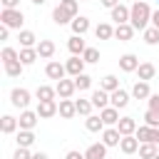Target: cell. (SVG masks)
<instances>
[{
  "mask_svg": "<svg viewBox=\"0 0 159 159\" xmlns=\"http://www.w3.org/2000/svg\"><path fill=\"white\" fill-rule=\"evenodd\" d=\"M94 35H97V40H109V37H114V27L109 22H99L94 27Z\"/></svg>",
  "mask_w": 159,
  "mask_h": 159,
  "instance_id": "31",
  "label": "cell"
},
{
  "mask_svg": "<svg viewBox=\"0 0 159 159\" xmlns=\"http://www.w3.org/2000/svg\"><path fill=\"white\" fill-rule=\"evenodd\" d=\"M35 97H37V102H47V99H55L57 97V89L50 87V84H40L35 89Z\"/></svg>",
  "mask_w": 159,
  "mask_h": 159,
  "instance_id": "24",
  "label": "cell"
},
{
  "mask_svg": "<svg viewBox=\"0 0 159 159\" xmlns=\"http://www.w3.org/2000/svg\"><path fill=\"white\" fill-rule=\"evenodd\" d=\"M154 144H157V147H159V137H157V142H154Z\"/></svg>",
  "mask_w": 159,
  "mask_h": 159,
  "instance_id": "52",
  "label": "cell"
},
{
  "mask_svg": "<svg viewBox=\"0 0 159 159\" xmlns=\"http://www.w3.org/2000/svg\"><path fill=\"white\" fill-rule=\"evenodd\" d=\"M62 119H72L75 114H77V104H75V99H60V112H57Z\"/></svg>",
  "mask_w": 159,
  "mask_h": 159,
  "instance_id": "17",
  "label": "cell"
},
{
  "mask_svg": "<svg viewBox=\"0 0 159 159\" xmlns=\"http://www.w3.org/2000/svg\"><path fill=\"white\" fill-rule=\"evenodd\" d=\"M99 117H102V122H104L107 127H117V122L122 119V117H119V109L112 107V104L104 107V109H99Z\"/></svg>",
  "mask_w": 159,
  "mask_h": 159,
  "instance_id": "10",
  "label": "cell"
},
{
  "mask_svg": "<svg viewBox=\"0 0 159 159\" xmlns=\"http://www.w3.org/2000/svg\"><path fill=\"white\" fill-rule=\"evenodd\" d=\"M30 97H32V94H30L25 87H15V89L10 92V102H12V107H17V109H27Z\"/></svg>",
  "mask_w": 159,
  "mask_h": 159,
  "instance_id": "3",
  "label": "cell"
},
{
  "mask_svg": "<svg viewBox=\"0 0 159 159\" xmlns=\"http://www.w3.org/2000/svg\"><path fill=\"white\" fill-rule=\"evenodd\" d=\"M2 7H20V0H0Z\"/></svg>",
  "mask_w": 159,
  "mask_h": 159,
  "instance_id": "45",
  "label": "cell"
},
{
  "mask_svg": "<svg viewBox=\"0 0 159 159\" xmlns=\"http://www.w3.org/2000/svg\"><path fill=\"white\" fill-rule=\"evenodd\" d=\"M99 87L107 89V92H114V89H119V80H117L114 75H104L102 82H99Z\"/></svg>",
  "mask_w": 159,
  "mask_h": 159,
  "instance_id": "35",
  "label": "cell"
},
{
  "mask_svg": "<svg viewBox=\"0 0 159 159\" xmlns=\"http://www.w3.org/2000/svg\"><path fill=\"white\" fill-rule=\"evenodd\" d=\"M149 109H159V94H149Z\"/></svg>",
  "mask_w": 159,
  "mask_h": 159,
  "instance_id": "44",
  "label": "cell"
},
{
  "mask_svg": "<svg viewBox=\"0 0 159 159\" xmlns=\"http://www.w3.org/2000/svg\"><path fill=\"white\" fill-rule=\"evenodd\" d=\"M139 139L134 137V134H127V137H122V142H119V149L124 152V154H134V152H139Z\"/></svg>",
  "mask_w": 159,
  "mask_h": 159,
  "instance_id": "15",
  "label": "cell"
},
{
  "mask_svg": "<svg viewBox=\"0 0 159 159\" xmlns=\"http://www.w3.org/2000/svg\"><path fill=\"white\" fill-rule=\"evenodd\" d=\"M72 80H75V87H77L80 92H84V89H89V87H92V77H89V75H84V72H82V75H77V77H72Z\"/></svg>",
  "mask_w": 159,
  "mask_h": 159,
  "instance_id": "36",
  "label": "cell"
},
{
  "mask_svg": "<svg viewBox=\"0 0 159 159\" xmlns=\"http://www.w3.org/2000/svg\"><path fill=\"white\" fill-rule=\"evenodd\" d=\"M149 94H152L149 82H144V80L134 82V87H132V97H134V99H149Z\"/></svg>",
  "mask_w": 159,
  "mask_h": 159,
  "instance_id": "19",
  "label": "cell"
},
{
  "mask_svg": "<svg viewBox=\"0 0 159 159\" xmlns=\"http://www.w3.org/2000/svg\"><path fill=\"white\" fill-rule=\"evenodd\" d=\"M32 2H35V5H45L47 0H32Z\"/></svg>",
  "mask_w": 159,
  "mask_h": 159,
  "instance_id": "51",
  "label": "cell"
},
{
  "mask_svg": "<svg viewBox=\"0 0 159 159\" xmlns=\"http://www.w3.org/2000/svg\"><path fill=\"white\" fill-rule=\"evenodd\" d=\"M37 57H40L37 55V47H20V62L22 65H32Z\"/></svg>",
  "mask_w": 159,
  "mask_h": 159,
  "instance_id": "33",
  "label": "cell"
},
{
  "mask_svg": "<svg viewBox=\"0 0 159 159\" xmlns=\"http://www.w3.org/2000/svg\"><path fill=\"white\" fill-rule=\"evenodd\" d=\"M84 159H107V144H104V142L89 144L87 152H84Z\"/></svg>",
  "mask_w": 159,
  "mask_h": 159,
  "instance_id": "12",
  "label": "cell"
},
{
  "mask_svg": "<svg viewBox=\"0 0 159 159\" xmlns=\"http://www.w3.org/2000/svg\"><path fill=\"white\" fill-rule=\"evenodd\" d=\"M84 127H87V132H104V122H102V117L99 114H89L87 119H84Z\"/></svg>",
  "mask_w": 159,
  "mask_h": 159,
  "instance_id": "27",
  "label": "cell"
},
{
  "mask_svg": "<svg viewBox=\"0 0 159 159\" xmlns=\"http://www.w3.org/2000/svg\"><path fill=\"white\" fill-rule=\"evenodd\" d=\"M32 159H47V154L45 152H37V154H32Z\"/></svg>",
  "mask_w": 159,
  "mask_h": 159,
  "instance_id": "50",
  "label": "cell"
},
{
  "mask_svg": "<svg viewBox=\"0 0 159 159\" xmlns=\"http://www.w3.org/2000/svg\"><path fill=\"white\" fill-rule=\"evenodd\" d=\"M67 50H70L72 55H82V52L87 50V45H84V40H82V35H72V37L67 40Z\"/></svg>",
  "mask_w": 159,
  "mask_h": 159,
  "instance_id": "21",
  "label": "cell"
},
{
  "mask_svg": "<svg viewBox=\"0 0 159 159\" xmlns=\"http://www.w3.org/2000/svg\"><path fill=\"white\" fill-rule=\"evenodd\" d=\"M129 10H132V12H129V22H132V27L144 32V30L149 27V22H152V12H154V10L149 7L147 0H134Z\"/></svg>",
  "mask_w": 159,
  "mask_h": 159,
  "instance_id": "1",
  "label": "cell"
},
{
  "mask_svg": "<svg viewBox=\"0 0 159 159\" xmlns=\"http://www.w3.org/2000/svg\"><path fill=\"white\" fill-rule=\"evenodd\" d=\"M109 104L112 107H117V109H124L127 104H129V92L127 89H114V92H109Z\"/></svg>",
  "mask_w": 159,
  "mask_h": 159,
  "instance_id": "8",
  "label": "cell"
},
{
  "mask_svg": "<svg viewBox=\"0 0 159 159\" xmlns=\"http://www.w3.org/2000/svg\"><path fill=\"white\" fill-rule=\"evenodd\" d=\"M55 50H57V47H55L52 40H40V42H37V55H40L42 60H50V57L55 55Z\"/></svg>",
  "mask_w": 159,
  "mask_h": 159,
  "instance_id": "22",
  "label": "cell"
},
{
  "mask_svg": "<svg viewBox=\"0 0 159 159\" xmlns=\"http://www.w3.org/2000/svg\"><path fill=\"white\" fill-rule=\"evenodd\" d=\"M70 25H72V32H75V35H84V32L89 30V20H87L84 15H77Z\"/></svg>",
  "mask_w": 159,
  "mask_h": 159,
  "instance_id": "29",
  "label": "cell"
},
{
  "mask_svg": "<svg viewBox=\"0 0 159 159\" xmlns=\"http://www.w3.org/2000/svg\"><path fill=\"white\" fill-rule=\"evenodd\" d=\"M52 20H55V25H67V22H72L75 17H72L67 10H62V7L57 5V7L52 10Z\"/></svg>",
  "mask_w": 159,
  "mask_h": 159,
  "instance_id": "30",
  "label": "cell"
},
{
  "mask_svg": "<svg viewBox=\"0 0 159 159\" xmlns=\"http://www.w3.org/2000/svg\"><path fill=\"white\" fill-rule=\"evenodd\" d=\"M154 75H157V67H154L152 62H142V65L137 67V77H139V80H144V82L154 80Z\"/></svg>",
  "mask_w": 159,
  "mask_h": 159,
  "instance_id": "23",
  "label": "cell"
},
{
  "mask_svg": "<svg viewBox=\"0 0 159 159\" xmlns=\"http://www.w3.org/2000/svg\"><path fill=\"white\" fill-rule=\"evenodd\" d=\"M102 5H104V7H109V10H112V7H114V5H119V0H102Z\"/></svg>",
  "mask_w": 159,
  "mask_h": 159,
  "instance_id": "48",
  "label": "cell"
},
{
  "mask_svg": "<svg viewBox=\"0 0 159 159\" xmlns=\"http://www.w3.org/2000/svg\"><path fill=\"white\" fill-rule=\"evenodd\" d=\"M159 154V147L154 142H142L139 144V159H154Z\"/></svg>",
  "mask_w": 159,
  "mask_h": 159,
  "instance_id": "25",
  "label": "cell"
},
{
  "mask_svg": "<svg viewBox=\"0 0 159 159\" xmlns=\"http://www.w3.org/2000/svg\"><path fill=\"white\" fill-rule=\"evenodd\" d=\"M0 129H2V134H12V132H17V129H20V122H17L12 114H5V117H2V122H0Z\"/></svg>",
  "mask_w": 159,
  "mask_h": 159,
  "instance_id": "26",
  "label": "cell"
},
{
  "mask_svg": "<svg viewBox=\"0 0 159 159\" xmlns=\"http://www.w3.org/2000/svg\"><path fill=\"white\" fill-rule=\"evenodd\" d=\"M80 2H87V0H80Z\"/></svg>",
  "mask_w": 159,
  "mask_h": 159,
  "instance_id": "53",
  "label": "cell"
},
{
  "mask_svg": "<svg viewBox=\"0 0 159 159\" xmlns=\"http://www.w3.org/2000/svg\"><path fill=\"white\" fill-rule=\"evenodd\" d=\"M157 2H159V0H157Z\"/></svg>",
  "mask_w": 159,
  "mask_h": 159,
  "instance_id": "55",
  "label": "cell"
},
{
  "mask_svg": "<svg viewBox=\"0 0 159 159\" xmlns=\"http://www.w3.org/2000/svg\"><path fill=\"white\" fill-rule=\"evenodd\" d=\"M82 60H84L87 65H94V62H99V50H97V47H87V50L82 52Z\"/></svg>",
  "mask_w": 159,
  "mask_h": 159,
  "instance_id": "40",
  "label": "cell"
},
{
  "mask_svg": "<svg viewBox=\"0 0 159 159\" xmlns=\"http://www.w3.org/2000/svg\"><path fill=\"white\" fill-rule=\"evenodd\" d=\"M144 42H147V45H159V27L149 25V27L144 30Z\"/></svg>",
  "mask_w": 159,
  "mask_h": 159,
  "instance_id": "38",
  "label": "cell"
},
{
  "mask_svg": "<svg viewBox=\"0 0 159 159\" xmlns=\"http://www.w3.org/2000/svg\"><path fill=\"white\" fill-rule=\"evenodd\" d=\"M102 142H104L107 147H119V142H122V132H119L117 127H104V132H102Z\"/></svg>",
  "mask_w": 159,
  "mask_h": 159,
  "instance_id": "11",
  "label": "cell"
},
{
  "mask_svg": "<svg viewBox=\"0 0 159 159\" xmlns=\"http://www.w3.org/2000/svg\"><path fill=\"white\" fill-rule=\"evenodd\" d=\"M129 12H132V10H129L127 5H122V2H119V5H114V7H112V20H114L117 25L129 22Z\"/></svg>",
  "mask_w": 159,
  "mask_h": 159,
  "instance_id": "18",
  "label": "cell"
},
{
  "mask_svg": "<svg viewBox=\"0 0 159 159\" xmlns=\"http://www.w3.org/2000/svg\"><path fill=\"white\" fill-rule=\"evenodd\" d=\"M117 129L122 132V137L134 134V132H137V119H134V117H122V119L117 122Z\"/></svg>",
  "mask_w": 159,
  "mask_h": 159,
  "instance_id": "20",
  "label": "cell"
},
{
  "mask_svg": "<svg viewBox=\"0 0 159 159\" xmlns=\"http://www.w3.org/2000/svg\"><path fill=\"white\" fill-rule=\"evenodd\" d=\"M134 27H132V22H122V25H117L114 27V37L119 40V42H127V40H132L134 37Z\"/></svg>",
  "mask_w": 159,
  "mask_h": 159,
  "instance_id": "14",
  "label": "cell"
},
{
  "mask_svg": "<svg viewBox=\"0 0 159 159\" xmlns=\"http://www.w3.org/2000/svg\"><path fill=\"white\" fill-rule=\"evenodd\" d=\"M65 159H84V154H82V152H75V149H72V152H67V157H65Z\"/></svg>",
  "mask_w": 159,
  "mask_h": 159,
  "instance_id": "46",
  "label": "cell"
},
{
  "mask_svg": "<svg viewBox=\"0 0 159 159\" xmlns=\"http://www.w3.org/2000/svg\"><path fill=\"white\" fill-rule=\"evenodd\" d=\"M142 62H139V57L137 55H132V52H127V55H122L119 57V70L122 72H137V67H139Z\"/></svg>",
  "mask_w": 159,
  "mask_h": 159,
  "instance_id": "9",
  "label": "cell"
},
{
  "mask_svg": "<svg viewBox=\"0 0 159 159\" xmlns=\"http://www.w3.org/2000/svg\"><path fill=\"white\" fill-rule=\"evenodd\" d=\"M0 57H2V65H5V62H12V60H20V52L15 47H2Z\"/></svg>",
  "mask_w": 159,
  "mask_h": 159,
  "instance_id": "41",
  "label": "cell"
},
{
  "mask_svg": "<svg viewBox=\"0 0 159 159\" xmlns=\"http://www.w3.org/2000/svg\"><path fill=\"white\" fill-rule=\"evenodd\" d=\"M25 22V15L20 7H2L0 10V25L10 27V30H20Z\"/></svg>",
  "mask_w": 159,
  "mask_h": 159,
  "instance_id": "2",
  "label": "cell"
},
{
  "mask_svg": "<svg viewBox=\"0 0 159 159\" xmlns=\"http://www.w3.org/2000/svg\"><path fill=\"white\" fill-rule=\"evenodd\" d=\"M15 142H17V147H32L35 144V134H32V129H20L17 132V137H15Z\"/></svg>",
  "mask_w": 159,
  "mask_h": 159,
  "instance_id": "28",
  "label": "cell"
},
{
  "mask_svg": "<svg viewBox=\"0 0 159 159\" xmlns=\"http://www.w3.org/2000/svg\"><path fill=\"white\" fill-rule=\"evenodd\" d=\"M75 104H77V114H82V117H89V112H92V99H75Z\"/></svg>",
  "mask_w": 159,
  "mask_h": 159,
  "instance_id": "37",
  "label": "cell"
},
{
  "mask_svg": "<svg viewBox=\"0 0 159 159\" xmlns=\"http://www.w3.org/2000/svg\"><path fill=\"white\" fill-rule=\"evenodd\" d=\"M37 114H40V119H50V117H55L57 112H60V104L55 102V99H47V102H37V109H35Z\"/></svg>",
  "mask_w": 159,
  "mask_h": 159,
  "instance_id": "5",
  "label": "cell"
},
{
  "mask_svg": "<svg viewBox=\"0 0 159 159\" xmlns=\"http://www.w3.org/2000/svg\"><path fill=\"white\" fill-rule=\"evenodd\" d=\"M84 60H82V55H72L67 62H65V67H67V75H72V77H77V75H82L84 72Z\"/></svg>",
  "mask_w": 159,
  "mask_h": 159,
  "instance_id": "6",
  "label": "cell"
},
{
  "mask_svg": "<svg viewBox=\"0 0 159 159\" xmlns=\"http://www.w3.org/2000/svg\"><path fill=\"white\" fill-rule=\"evenodd\" d=\"M17 40H20V47H37V37H35V32H30V30H20Z\"/></svg>",
  "mask_w": 159,
  "mask_h": 159,
  "instance_id": "32",
  "label": "cell"
},
{
  "mask_svg": "<svg viewBox=\"0 0 159 159\" xmlns=\"http://www.w3.org/2000/svg\"><path fill=\"white\" fill-rule=\"evenodd\" d=\"M12 159H32V154L27 152V147H17L15 154H12Z\"/></svg>",
  "mask_w": 159,
  "mask_h": 159,
  "instance_id": "43",
  "label": "cell"
},
{
  "mask_svg": "<svg viewBox=\"0 0 159 159\" xmlns=\"http://www.w3.org/2000/svg\"><path fill=\"white\" fill-rule=\"evenodd\" d=\"M144 124L159 127V109H147V112H144Z\"/></svg>",
  "mask_w": 159,
  "mask_h": 159,
  "instance_id": "42",
  "label": "cell"
},
{
  "mask_svg": "<svg viewBox=\"0 0 159 159\" xmlns=\"http://www.w3.org/2000/svg\"><path fill=\"white\" fill-rule=\"evenodd\" d=\"M89 99H92V104H94L97 109H104V107H109V92H107V89H102V87H99V89H94Z\"/></svg>",
  "mask_w": 159,
  "mask_h": 159,
  "instance_id": "16",
  "label": "cell"
},
{
  "mask_svg": "<svg viewBox=\"0 0 159 159\" xmlns=\"http://www.w3.org/2000/svg\"><path fill=\"white\" fill-rule=\"evenodd\" d=\"M154 159H159V154H157V157H154Z\"/></svg>",
  "mask_w": 159,
  "mask_h": 159,
  "instance_id": "54",
  "label": "cell"
},
{
  "mask_svg": "<svg viewBox=\"0 0 159 159\" xmlns=\"http://www.w3.org/2000/svg\"><path fill=\"white\" fill-rule=\"evenodd\" d=\"M2 67H5V75H7V77H20V75H22V67H25V65H22L20 60H12V62H5Z\"/></svg>",
  "mask_w": 159,
  "mask_h": 159,
  "instance_id": "34",
  "label": "cell"
},
{
  "mask_svg": "<svg viewBox=\"0 0 159 159\" xmlns=\"http://www.w3.org/2000/svg\"><path fill=\"white\" fill-rule=\"evenodd\" d=\"M7 35H10V27L0 25V40H7Z\"/></svg>",
  "mask_w": 159,
  "mask_h": 159,
  "instance_id": "47",
  "label": "cell"
},
{
  "mask_svg": "<svg viewBox=\"0 0 159 159\" xmlns=\"http://www.w3.org/2000/svg\"><path fill=\"white\" fill-rule=\"evenodd\" d=\"M152 25H154V27H159V10H154V12H152Z\"/></svg>",
  "mask_w": 159,
  "mask_h": 159,
  "instance_id": "49",
  "label": "cell"
},
{
  "mask_svg": "<svg viewBox=\"0 0 159 159\" xmlns=\"http://www.w3.org/2000/svg\"><path fill=\"white\" fill-rule=\"evenodd\" d=\"M55 89H57L60 99H72V94L77 92V87H75V80H60V82L55 84Z\"/></svg>",
  "mask_w": 159,
  "mask_h": 159,
  "instance_id": "7",
  "label": "cell"
},
{
  "mask_svg": "<svg viewBox=\"0 0 159 159\" xmlns=\"http://www.w3.org/2000/svg\"><path fill=\"white\" fill-rule=\"evenodd\" d=\"M60 7L67 10L72 17H77V12H80V0H60Z\"/></svg>",
  "mask_w": 159,
  "mask_h": 159,
  "instance_id": "39",
  "label": "cell"
},
{
  "mask_svg": "<svg viewBox=\"0 0 159 159\" xmlns=\"http://www.w3.org/2000/svg\"><path fill=\"white\" fill-rule=\"evenodd\" d=\"M37 119H40V114L37 112H30V109H22L20 112V129H35V124H37Z\"/></svg>",
  "mask_w": 159,
  "mask_h": 159,
  "instance_id": "13",
  "label": "cell"
},
{
  "mask_svg": "<svg viewBox=\"0 0 159 159\" xmlns=\"http://www.w3.org/2000/svg\"><path fill=\"white\" fill-rule=\"evenodd\" d=\"M45 75H47L50 80L60 82V80H65V75H67V67H65L62 62H57V60H50V62H47V67H45Z\"/></svg>",
  "mask_w": 159,
  "mask_h": 159,
  "instance_id": "4",
  "label": "cell"
}]
</instances>
